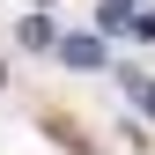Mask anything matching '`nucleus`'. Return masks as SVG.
Wrapping results in <instances>:
<instances>
[{
    "label": "nucleus",
    "mask_w": 155,
    "mask_h": 155,
    "mask_svg": "<svg viewBox=\"0 0 155 155\" xmlns=\"http://www.w3.org/2000/svg\"><path fill=\"white\" fill-rule=\"evenodd\" d=\"M118 89H126L133 104H140L148 118H155V81H148V74H133V67H118Z\"/></svg>",
    "instance_id": "nucleus-4"
},
{
    "label": "nucleus",
    "mask_w": 155,
    "mask_h": 155,
    "mask_svg": "<svg viewBox=\"0 0 155 155\" xmlns=\"http://www.w3.org/2000/svg\"><path fill=\"white\" fill-rule=\"evenodd\" d=\"M104 30H133V37H155V15L140 0H104Z\"/></svg>",
    "instance_id": "nucleus-1"
},
{
    "label": "nucleus",
    "mask_w": 155,
    "mask_h": 155,
    "mask_svg": "<svg viewBox=\"0 0 155 155\" xmlns=\"http://www.w3.org/2000/svg\"><path fill=\"white\" fill-rule=\"evenodd\" d=\"M22 45H30V52H59V45H67V37H59V30H52V22H45V15H30V22H22Z\"/></svg>",
    "instance_id": "nucleus-3"
},
{
    "label": "nucleus",
    "mask_w": 155,
    "mask_h": 155,
    "mask_svg": "<svg viewBox=\"0 0 155 155\" xmlns=\"http://www.w3.org/2000/svg\"><path fill=\"white\" fill-rule=\"evenodd\" d=\"M59 59H67V67H104V45H96V37H67Z\"/></svg>",
    "instance_id": "nucleus-2"
}]
</instances>
